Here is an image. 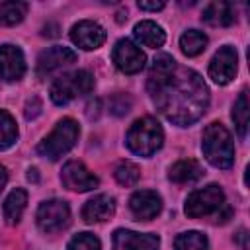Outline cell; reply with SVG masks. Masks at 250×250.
Segmentation results:
<instances>
[{"mask_svg":"<svg viewBox=\"0 0 250 250\" xmlns=\"http://www.w3.org/2000/svg\"><path fill=\"white\" fill-rule=\"evenodd\" d=\"M225 205V193L217 184H209L201 189H195L186 199V215L191 219L205 217L213 211H219Z\"/></svg>","mask_w":250,"mask_h":250,"instance_id":"obj_6","label":"cell"},{"mask_svg":"<svg viewBox=\"0 0 250 250\" xmlns=\"http://www.w3.org/2000/svg\"><path fill=\"white\" fill-rule=\"evenodd\" d=\"M248 109H250L248 92L242 90L238 100L234 102V107H232V121H234V127H236V133H238L240 139H244L246 133H248Z\"/></svg>","mask_w":250,"mask_h":250,"instance_id":"obj_23","label":"cell"},{"mask_svg":"<svg viewBox=\"0 0 250 250\" xmlns=\"http://www.w3.org/2000/svg\"><path fill=\"white\" fill-rule=\"evenodd\" d=\"M6 182H8V170L0 164V191L4 189V186H6Z\"/></svg>","mask_w":250,"mask_h":250,"instance_id":"obj_32","label":"cell"},{"mask_svg":"<svg viewBox=\"0 0 250 250\" xmlns=\"http://www.w3.org/2000/svg\"><path fill=\"white\" fill-rule=\"evenodd\" d=\"M203 176V166L197 160H178L176 164H172L168 178L176 184H191L195 180H199Z\"/></svg>","mask_w":250,"mask_h":250,"instance_id":"obj_19","label":"cell"},{"mask_svg":"<svg viewBox=\"0 0 250 250\" xmlns=\"http://www.w3.org/2000/svg\"><path fill=\"white\" fill-rule=\"evenodd\" d=\"M66 250H102V244H100L98 236H94L92 232H80V234L72 236Z\"/></svg>","mask_w":250,"mask_h":250,"instance_id":"obj_28","label":"cell"},{"mask_svg":"<svg viewBox=\"0 0 250 250\" xmlns=\"http://www.w3.org/2000/svg\"><path fill=\"white\" fill-rule=\"evenodd\" d=\"M18 139V125L14 121V117L0 109V150L10 148Z\"/></svg>","mask_w":250,"mask_h":250,"instance_id":"obj_26","label":"cell"},{"mask_svg":"<svg viewBox=\"0 0 250 250\" xmlns=\"http://www.w3.org/2000/svg\"><path fill=\"white\" fill-rule=\"evenodd\" d=\"M78 135H80L78 123H76L72 117H64V119H61V121L55 125V129L39 143L37 152H39L43 158L59 160L61 156H64V154L76 145Z\"/></svg>","mask_w":250,"mask_h":250,"instance_id":"obj_4","label":"cell"},{"mask_svg":"<svg viewBox=\"0 0 250 250\" xmlns=\"http://www.w3.org/2000/svg\"><path fill=\"white\" fill-rule=\"evenodd\" d=\"M94 76L88 70H74L57 78L51 86V100L57 105H64L74 98L86 96L94 90Z\"/></svg>","mask_w":250,"mask_h":250,"instance_id":"obj_5","label":"cell"},{"mask_svg":"<svg viewBox=\"0 0 250 250\" xmlns=\"http://www.w3.org/2000/svg\"><path fill=\"white\" fill-rule=\"evenodd\" d=\"M139 178H141V170H139L137 164H133V162H129V160L117 164V168H115V180H117L121 186H125V188L135 186V184L139 182Z\"/></svg>","mask_w":250,"mask_h":250,"instance_id":"obj_27","label":"cell"},{"mask_svg":"<svg viewBox=\"0 0 250 250\" xmlns=\"http://www.w3.org/2000/svg\"><path fill=\"white\" fill-rule=\"evenodd\" d=\"M139 8H141V10L156 12V10H162V8H164V2H145V0H141V2H139Z\"/></svg>","mask_w":250,"mask_h":250,"instance_id":"obj_31","label":"cell"},{"mask_svg":"<svg viewBox=\"0 0 250 250\" xmlns=\"http://www.w3.org/2000/svg\"><path fill=\"white\" fill-rule=\"evenodd\" d=\"M150 96L160 113L180 127L195 123L209 105V90L203 78L182 66H176Z\"/></svg>","mask_w":250,"mask_h":250,"instance_id":"obj_1","label":"cell"},{"mask_svg":"<svg viewBox=\"0 0 250 250\" xmlns=\"http://www.w3.org/2000/svg\"><path fill=\"white\" fill-rule=\"evenodd\" d=\"M111 59L115 66L125 74H137L145 68L146 57L145 53L129 39H119L111 51Z\"/></svg>","mask_w":250,"mask_h":250,"instance_id":"obj_8","label":"cell"},{"mask_svg":"<svg viewBox=\"0 0 250 250\" xmlns=\"http://www.w3.org/2000/svg\"><path fill=\"white\" fill-rule=\"evenodd\" d=\"M236 64H238V55L234 51V47L225 45L221 47L215 57L209 62V76L213 78V82L217 84H229L234 74H236Z\"/></svg>","mask_w":250,"mask_h":250,"instance_id":"obj_10","label":"cell"},{"mask_svg":"<svg viewBox=\"0 0 250 250\" xmlns=\"http://www.w3.org/2000/svg\"><path fill=\"white\" fill-rule=\"evenodd\" d=\"M201 148L205 158L215 166V168H230L234 162V145L229 129L221 123H211L203 131L201 139Z\"/></svg>","mask_w":250,"mask_h":250,"instance_id":"obj_2","label":"cell"},{"mask_svg":"<svg viewBox=\"0 0 250 250\" xmlns=\"http://www.w3.org/2000/svg\"><path fill=\"white\" fill-rule=\"evenodd\" d=\"M129 207H131V213L135 215L137 221H150L160 213L162 199H160V195L156 191L141 189V191H135L131 195Z\"/></svg>","mask_w":250,"mask_h":250,"instance_id":"obj_14","label":"cell"},{"mask_svg":"<svg viewBox=\"0 0 250 250\" xmlns=\"http://www.w3.org/2000/svg\"><path fill=\"white\" fill-rule=\"evenodd\" d=\"M125 143H127L131 152H135L139 156H150L162 146L164 131L156 119L141 117L129 127Z\"/></svg>","mask_w":250,"mask_h":250,"instance_id":"obj_3","label":"cell"},{"mask_svg":"<svg viewBox=\"0 0 250 250\" xmlns=\"http://www.w3.org/2000/svg\"><path fill=\"white\" fill-rule=\"evenodd\" d=\"M115 213V199L107 193L94 195L82 207V219L86 223H104Z\"/></svg>","mask_w":250,"mask_h":250,"instance_id":"obj_16","label":"cell"},{"mask_svg":"<svg viewBox=\"0 0 250 250\" xmlns=\"http://www.w3.org/2000/svg\"><path fill=\"white\" fill-rule=\"evenodd\" d=\"M25 72V59L20 47L2 45L0 47V78L6 82L20 80Z\"/></svg>","mask_w":250,"mask_h":250,"instance_id":"obj_15","label":"cell"},{"mask_svg":"<svg viewBox=\"0 0 250 250\" xmlns=\"http://www.w3.org/2000/svg\"><path fill=\"white\" fill-rule=\"evenodd\" d=\"M70 223V209L62 199L43 201L37 209V225L43 232H59Z\"/></svg>","mask_w":250,"mask_h":250,"instance_id":"obj_7","label":"cell"},{"mask_svg":"<svg viewBox=\"0 0 250 250\" xmlns=\"http://www.w3.org/2000/svg\"><path fill=\"white\" fill-rule=\"evenodd\" d=\"M133 33H135V39H137L141 45L150 47V49L162 47L164 41H166V33H164V29H162L158 23L150 21V20H143V21H139V23L135 25Z\"/></svg>","mask_w":250,"mask_h":250,"instance_id":"obj_18","label":"cell"},{"mask_svg":"<svg viewBox=\"0 0 250 250\" xmlns=\"http://www.w3.org/2000/svg\"><path fill=\"white\" fill-rule=\"evenodd\" d=\"M176 250H209V242L207 236L199 230H188L178 234L176 242H174Z\"/></svg>","mask_w":250,"mask_h":250,"instance_id":"obj_25","label":"cell"},{"mask_svg":"<svg viewBox=\"0 0 250 250\" xmlns=\"http://www.w3.org/2000/svg\"><path fill=\"white\" fill-rule=\"evenodd\" d=\"M70 39L76 47L84 49V51H94L98 47L104 45L105 41V29L92 20H82L78 23L72 25L70 29Z\"/></svg>","mask_w":250,"mask_h":250,"instance_id":"obj_11","label":"cell"},{"mask_svg":"<svg viewBox=\"0 0 250 250\" xmlns=\"http://www.w3.org/2000/svg\"><path fill=\"white\" fill-rule=\"evenodd\" d=\"M76 61V53L70 47H62V45H55L47 51H43L37 59V74L45 76L51 74L66 64H72Z\"/></svg>","mask_w":250,"mask_h":250,"instance_id":"obj_13","label":"cell"},{"mask_svg":"<svg viewBox=\"0 0 250 250\" xmlns=\"http://www.w3.org/2000/svg\"><path fill=\"white\" fill-rule=\"evenodd\" d=\"M234 240L240 244L242 250H248V232H246V229H240V230L234 234Z\"/></svg>","mask_w":250,"mask_h":250,"instance_id":"obj_30","label":"cell"},{"mask_svg":"<svg viewBox=\"0 0 250 250\" xmlns=\"http://www.w3.org/2000/svg\"><path fill=\"white\" fill-rule=\"evenodd\" d=\"M201 20H203L205 23H209V25H215V27L232 25L234 20H236L234 6L229 4V2H211V4H207V8L203 10Z\"/></svg>","mask_w":250,"mask_h":250,"instance_id":"obj_17","label":"cell"},{"mask_svg":"<svg viewBox=\"0 0 250 250\" xmlns=\"http://www.w3.org/2000/svg\"><path fill=\"white\" fill-rule=\"evenodd\" d=\"M27 14L25 2H0V25H16Z\"/></svg>","mask_w":250,"mask_h":250,"instance_id":"obj_24","label":"cell"},{"mask_svg":"<svg viewBox=\"0 0 250 250\" xmlns=\"http://www.w3.org/2000/svg\"><path fill=\"white\" fill-rule=\"evenodd\" d=\"M35 172H37L35 168H33V170H29V174H27V178H29V180H37V174H35Z\"/></svg>","mask_w":250,"mask_h":250,"instance_id":"obj_33","label":"cell"},{"mask_svg":"<svg viewBox=\"0 0 250 250\" xmlns=\"http://www.w3.org/2000/svg\"><path fill=\"white\" fill-rule=\"evenodd\" d=\"M39 111H41V102H39L37 98H33V109H31V104L27 102V109H25V117H27V119L37 117V115H39Z\"/></svg>","mask_w":250,"mask_h":250,"instance_id":"obj_29","label":"cell"},{"mask_svg":"<svg viewBox=\"0 0 250 250\" xmlns=\"http://www.w3.org/2000/svg\"><path fill=\"white\" fill-rule=\"evenodd\" d=\"M174 68H176V61L170 55H158L154 59L152 66H150V72H148V82H146L148 92H152L154 88H158L172 74Z\"/></svg>","mask_w":250,"mask_h":250,"instance_id":"obj_20","label":"cell"},{"mask_svg":"<svg viewBox=\"0 0 250 250\" xmlns=\"http://www.w3.org/2000/svg\"><path fill=\"white\" fill-rule=\"evenodd\" d=\"M25 205H27V193H25V189L18 188V189L10 191V195L6 197L4 207H2V213H4L6 223L8 225H16L21 219Z\"/></svg>","mask_w":250,"mask_h":250,"instance_id":"obj_21","label":"cell"},{"mask_svg":"<svg viewBox=\"0 0 250 250\" xmlns=\"http://www.w3.org/2000/svg\"><path fill=\"white\" fill-rule=\"evenodd\" d=\"M180 47H182V53L184 55L195 57V55H199V53L205 51V47H207V35L203 31H197V29H188L180 37Z\"/></svg>","mask_w":250,"mask_h":250,"instance_id":"obj_22","label":"cell"},{"mask_svg":"<svg viewBox=\"0 0 250 250\" xmlns=\"http://www.w3.org/2000/svg\"><path fill=\"white\" fill-rule=\"evenodd\" d=\"M160 238L150 232L117 229L113 232V250H158Z\"/></svg>","mask_w":250,"mask_h":250,"instance_id":"obj_12","label":"cell"},{"mask_svg":"<svg viewBox=\"0 0 250 250\" xmlns=\"http://www.w3.org/2000/svg\"><path fill=\"white\" fill-rule=\"evenodd\" d=\"M61 180H62L64 188H68L72 191H90V189L98 188V184H100L98 176L94 172H90L80 160H68L62 166Z\"/></svg>","mask_w":250,"mask_h":250,"instance_id":"obj_9","label":"cell"}]
</instances>
